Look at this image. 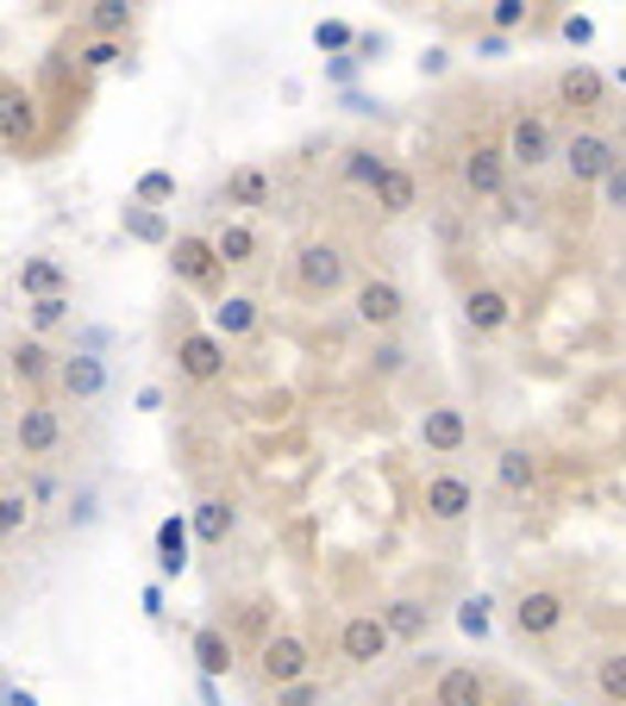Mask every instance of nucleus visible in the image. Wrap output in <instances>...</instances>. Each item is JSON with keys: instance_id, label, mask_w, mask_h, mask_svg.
<instances>
[{"instance_id": "f257e3e1", "label": "nucleus", "mask_w": 626, "mask_h": 706, "mask_svg": "<svg viewBox=\"0 0 626 706\" xmlns=\"http://www.w3.org/2000/svg\"><path fill=\"white\" fill-rule=\"evenodd\" d=\"M558 163H564V182H570V188H602V182L620 170L626 156H620V144H614L602 126H576V132L564 138V156H558Z\"/></svg>"}, {"instance_id": "f03ea898", "label": "nucleus", "mask_w": 626, "mask_h": 706, "mask_svg": "<svg viewBox=\"0 0 626 706\" xmlns=\"http://www.w3.org/2000/svg\"><path fill=\"white\" fill-rule=\"evenodd\" d=\"M345 282H352V257H345V245H333V238H307V245H294V287H301V294L333 301Z\"/></svg>"}, {"instance_id": "7ed1b4c3", "label": "nucleus", "mask_w": 626, "mask_h": 706, "mask_svg": "<svg viewBox=\"0 0 626 706\" xmlns=\"http://www.w3.org/2000/svg\"><path fill=\"white\" fill-rule=\"evenodd\" d=\"M501 151H508L514 170L539 175L546 163H558V156H564V144H558V132H551L546 113H527V107H520V113L508 119V138H501Z\"/></svg>"}, {"instance_id": "20e7f679", "label": "nucleus", "mask_w": 626, "mask_h": 706, "mask_svg": "<svg viewBox=\"0 0 626 706\" xmlns=\"http://www.w3.org/2000/svg\"><path fill=\"white\" fill-rule=\"evenodd\" d=\"M352 313L364 332H376V338H389L395 325L408 319V294H401V282H389V275H370V282L352 287Z\"/></svg>"}, {"instance_id": "39448f33", "label": "nucleus", "mask_w": 626, "mask_h": 706, "mask_svg": "<svg viewBox=\"0 0 626 706\" xmlns=\"http://www.w3.org/2000/svg\"><path fill=\"white\" fill-rule=\"evenodd\" d=\"M389 650H395V631L382 612H345V626H338V656H345V663L376 669Z\"/></svg>"}, {"instance_id": "423d86ee", "label": "nucleus", "mask_w": 626, "mask_h": 706, "mask_svg": "<svg viewBox=\"0 0 626 706\" xmlns=\"http://www.w3.org/2000/svg\"><path fill=\"white\" fill-rule=\"evenodd\" d=\"M457 175H464L470 200H508V175H514V163H508V151H501V144L476 138V144L464 151V163H457Z\"/></svg>"}, {"instance_id": "0eeeda50", "label": "nucleus", "mask_w": 626, "mask_h": 706, "mask_svg": "<svg viewBox=\"0 0 626 706\" xmlns=\"http://www.w3.org/2000/svg\"><path fill=\"white\" fill-rule=\"evenodd\" d=\"M257 675H263V687H294V682H307L313 675V650L307 638H294V631H276L270 644L257 650Z\"/></svg>"}, {"instance_id": "6e6552de", "label": "nucleus", "mask_w": 626, "mask_h": 706, "mask_svg": "<svg viewBox=\"0 0 626 706\" xmlns=\"http://www.w3.org/2000/svg\"><path fill=\"white\" fill-rule=\"evenodd\" d=\"M420 513H427V525H464V519L476 513V488H470L457 469H439V476H427V488H420Z\"/></svg>"}, {"instance_id": "1a4fd4ad", "label": "nucleus", "mask_w": 626, "mask_h": 706, "mask_svg": "<svg viewBox=\"0 0 626 706\" xmlns=\"http://www.w3.org/2000/svg\"><path fill=\"white\" fill-rule=\"evenodd\" d=\"M508 619H514L520 638H558L564 619H570V600L558 588H520L514 594V607H508Z\"/></svg>"}, {"instance_id": "9d476101", "label": "nucleus", "mask_w": 626, "mask_h": 706, "mask_svg": "<svg viewBox=\"0 0 626 706\" xmlns=\"http://www.w3.org/2000/svg\"><path fill=\"white\" fill-rule=\"evenodd\" d=\"M219 245L214 238H201V231H182L176 245H170V275H176L182 287H201V294H214L219 287Z\"/></svg>"}, {"instance_id": "9b49d317", "label": "nucleus", "mask_w": 626, "mask_h": 706, "mask_svg": "<svg viewBox=\"0 0 626 706\" xmlns=\"http://www.w3.org/2000/svg\"><path fill=\"white\" fill-rule=\"evenodd\" d=\"M176 369L195 388L226 382V338H219V332H182L176 338Z\"/></svg>"}, {"instance_id": "f8f14e48", "label": "nucleus", "mask_w": 626, "mask_h": 706, "mask_svg": "<svg viewBox=\"0 0 626 706\" xmlns=\"http://www.w3.org/2000/svg\"><path fill=\"white\" fill-rule=\"evenodd\" d=\"M413 438H420V450H427V457H457V450L470 444L464 406H451V401L427 406V413H420V425H413Z\"/></svg>"}, {"instance_id": "ddd939ff", "label": "nucleus", "mask_w": 626, "mask_h": 706, "mask_svg": "<svg viewBox=\"0 0 626 706\" xmlns=\"http://www.w3.org/2000/svg\"><path fill=\"white\" fill-rule=\"evenodd\" d=\"M13 444H20V457H51L63 444V413L51 401H32L13 413Z\"/></svg>"}, {"instance_id": "4468645a", "label": "nucleus", "mask_w": 626, "mask_h": 706, "mask_svg": "<svg viewBox=\"0 0 626 706\" xmlns=\"http://www.w3.org/2000/svg\"><path fill=\"white\" fill-rule=\"evenodd\" d=\"M464 325L476 332V338H495V332H508L514 325V294L495 282H476L464 287Z\"/></svg>"}, {"instance_id": "2eb2a0df", "label": "nucleus", "mask_w": 626, "mask_h": 706, "mask_svg": "<svg viewBox=\"0 0 626 706\" xmlns=\"http://www.w3.org/2000/svg\"><path fill=\"white\" fill-rule=\"evenodd\" d=\"M551 88H558V107H570V113H602V100H607V76L595 69V63H583V57L564 63Z\"/></svg>"}, {"instance_id": "dca6fc26", "label": "nucleus", "mask_w": 626, "mask_h": 706, "mask_svg": "<svg viewBox=\"0 0 626 706\" xmlns=\"http://www.w3.org/2000/svg\"><path fill=\"white\" fill-rule=\"evenodd\" d=\"M495 700V687L483 669H470V663H445L439 675H432V706H489Z\"/></svg>"}, {"instance_id": "f3484780", "label": "nucleus", "mask_w": 626, "mask_h": 706, "mask_svg": "<svg viewBox=\"0 0 626 706\" xmlns=\"http://www.w3.org/2000/svg\"><path fill=\"white\" fill-rule=\"evenodd\" d=\"M57 388L76 406L100 401V394H107V357H95V350H69V357H63V369H57Z\"/></svg>"}, {"instance_id": "a211bd4d", "label": "nucleus", "mask_w": 626, "mask_h": 706, "mask_svg": "<svg viewBox=\"0 0 626 706\" xmlns=\"http://www.w3.org/2000/svg\"><path fill=\"white\" fill-rule=\"evenodd\" d=\"M39 132V107L25 95L20 82H0V138H7V151H25Z\"/></svg>"}, {"instance_id": "6ab92c4d", "label": "nucleus", "mask_w": 626, "mask_h": 706, "mask_svg": "<svg viewBox=\"0 0 626 706\" xmlns=\"http://www.w3.org/2000/svg\"><path fill=\"white\" fill-rule=\"evenodd\" d=\"M188 656H195V669L201 675H233V663H238V638L226 626H195V638H188Z\"/></svg>"}, {"instance_id": "aec40b11", "label": "nucleus", "mask_w": 626, "mask_h": 706, "mask_svg": "<svg viewBox=\"0 0 626 706\" xmlns=\"http://www.w3.org/2000/svg\"><path fill=\"white\" fill-rule=\"evenodd\" d=\"M495 488L508 500H527L532 488H539V457H532L527 444H501V450H495Z\"/></svg>"}, {"instance_id": "412c9836", "label": "nucleus", "mask_w": 626, "mask_h": 706, "mask_svg": "<svg viewBox=\"0 0 626 706\" xmlns=\"http://www.w3.org/2000/svg\"><path fill=\"white\" fill-rule=\"evenodd\" d=\"M7 369H13V382H25V388H39V382H51L63 369V357L51 350L44 338H13V350H7Z\"/></svg>"}, {"instance_id": "4be33fe9", "label": "nucleus", "mask_w": 626, "mask_h": 706, "mask_svg": "<svg viewBox=\"0 0 626 706\" xmlns=\"http://www.w3.org/2000/svg\"><path fill=\"white\" fill-rule=\"evenodd\" d=\"M188 544H195V525L182 513L156 519V575H163V582H176V575L188 569Z\"/></svg>"}, {"instance_id": "5701e85b", "label": "nucleus", "mask_w": 626, "mask_h": 706, "mask_svg": "<svg viewBox=\"0 0 626 706\" xmlns=\"http://www.w3.org/2000/svg\"><path fill=\"white\" fill-rule=\"evenodd\" d=\"M376 612L389 619L395 644H427V631H432V600H420V594H395L389 607H376Z\"/></svg>"}, {"instance_id": "b1692460", "label": "nucleus", "mask_w": 626, "mask_h": 706, "mask_svg": "<svg viewBox=\"0 0 626 706\" xmlns=\"http://www.w3.org/2000/svg\"><path fill=\"white\" fill-rule=\"evenodd\" d=\"M270 200H276V182H270V170H263V163H238V170L226 175V207L263 213Z\"/></svg>"}, {"instance_id": "393cba45", "label": "nucleus", "mask_w": 626, "mask_h": 706, "mask_svg": "<svg viewBox=\"0 0 626 706\" xmlns=\"http://www.w3.org/2000/svg\"><path fill=\"white\" fill-rule=\"evenodd\" d=\"M188 525H195L201 544H226V537L238 532V507L226 495H201L195 507H188Z\"/></svg>"}, {"instance_id": "a878e982", "label": "nucleus", "mask_w": 626, "mask_h": 706, "mask_svg": "<svg viewBox=\"0 0 626 706\" xmlns=\"http://www.w3.org/2000/svg\"><path fill=\"white\" fill-rule=\"evenodd\" d=\"M370 200H376V213H382V219H408V213L420 207V175L395 163V170L382 175V182H376Z\"/></svg>"}, {"instance_id": "bb28decb", "label": "nucleus", "mask_w": 626, "mask_h": 706, "mask_svg": "<svg viewBox=\"0 0 626 706\" xmlns=\"http://www.w3.org/2000/svg\"><path fill=\"white\" fill-rule=\"evenodd\" d=\"M13 287H20L25 301H44V294H69V269H63L57 257H25V263L13 269Z\"/></svg>"}, {"instance_id": "cd10ccee", "label": "nucleus", "mask_w": 626, "mask_h": 706, "mask_svg": "<svg viewBox=\"0 0 626 706\" xmlns=\"http://www.w3.org/2000/svg\"><path fill=\"white\" fill-rule=\"evenodd\" d=\"M219 245V263L226 269H251L257 257H263V238H257V226H245V219H226V226L214 231Z\"/></svg>"}, {"instance_id": "c85d7f7f", "label": "nucleus", "mask_w": 626, "mask_h": 706, "mask_svg": "<svg viewBox=\"0 0 626 706\" xmlns=\"http://www.w3.org/2000/svg\"><path fill=\"white\" fill-rule=\"evenodd\" d=\"M389 170L395 163L376 151V144H345V156H338V175H345L352 188H370V194H376V182H382Z\"/></svg>"}, {"instance_id": "c756f323", "label": "nucleus", "mask_w": 626, "mask_h": 706, "mask_svg": "<svg viewBox=\"0 0 626 706\" xmlns=\"http://www.w3.org/2000/svg\"><path fill=\"white\" fill-rule=\"evenodd\" d=\"M257 325H263V306H257L251 294H226V301L214 306V332L226 344H233V338H251Z\"/></svg>"}, {"instance_id": "7c9ffc66", "label": "nucleus", "mask_w": 626, "mask_h": 706, "mask_svg": "<svg viewBox=\"0 0 626 706\" xmlns=\"http://www.w3.org/2000/svg\"><path fill=\"white\" fill-rule=\"evenodd\" d=\"M138 25V13L126 7V0H95L88 7V39H107V44H119L126 32Z\"/></svg>"}, {"instance_id": "2f4dec72", "label": "nucleus", "mask_w": 626, "mask_h": 706, "mask_svg": "<svg viewBox=\"0 0 626 706\" xmlns=\"http://www.w3.org/2000/svg\"><path fill=\"white\" fill-rule=\"evenodd\" d=\"M119 226H126V238H138V245H176V238H170V226H163V213H156V207H138V200H126V207H119Z\"/></svg>"}, {"instance_id": "473e14b6", "label": "nucleus", "mask_w": 626, "mask_h": 706, "mask_svg": "<svg viewBox=\"0 0 626 706\" xmlns=\"http://www.w3.org/2000/svg\"><path fill=\"white\" fill-rule=\"evenodd\" d=\"M595 694L607 706H626V650H602L595 656Z\"/></svg>"}, {"instance_id": "72a5a7b5", "label": "nucleus", "mask_w": 626, "mask_h": 706, "mask_svg": "<svg viewBox=\"0 0 626 706\" xmlns=\"http://www.w3.org/2000/svg\"><path fill=\"white\" fill-rule=\"evenodd\" d=\"M451 619H457V631H464V638H476V644H483V638L495 631V600H489V594H464Z\"/></svg>"}, {"instance_id": "f704fd0d", "label": "nucleus", "mask_w": 626, "mask_h": 706, "mask_svg": "<svg viewBox=\"0 0 626 706\" xmlns=\"http://www.w3.org/2000/svg\"><path fill=\"white\" fill-rule=\"evenodd\" d=\"M276 631H282V626H276V607H270V600H245V607H238V638H251V644L263 650Z\"/></svg>"}, {"instance_id": "c9c22d12", "label": "nucleus", "mask_w": 626, "mask_h": 706, "mask_svg": "<svg viewBox=\"0 0 626 706\" xmlns=\"http://www.w3.org/2000/svg\"><path fill=\"white\" fill-rule=\"evenodd\" d=\"M357 39H364V32H357V25H345V20H320V25H313V44H320L326 57H345V51H357Z\"/></svg>"}, {"instance_id": "e433bc0d", "label": "nucleus", "mask_w": 626, "mask_h": 706, "mask_svg": "<svg viewBox=\"0 0 626 706\" xmlns=\"http://www.w3.org/2000/svg\"><path fill=\"white\" fill-rule=\"evenodd\" d=\"M25 525H32V495L7 488V495H0V532H7V537H20Z\"/></svg>"}, {"instance_id": "4c0bfd02", "label": "nucleus", "mask_w": 626, "mask_h": 706, "mask_svg": "<svg viewBox=\"0 0 626 706\" xmlns=\"http://www.w3.org/2000/svg\"><path fill=\"white\" fill-rule=\"evenodd\" d=\"M69 313H76V301H69V294H44V301H32V332H57Z\"/></svg>"}, {"instance_id": "58836bf2", "label": "nucleus", "mask_w": 626, "mask_h": 706, "mask_svg": "<svg viewBox=\"0 0 626 706\" xmlns=\"http://www.w3.org/2000/svg\"><path fill=\"white\" fill-rule=\"evenodd\" d=\"M63 519H69V532H88V525L100 519V495H95V488H76L69 507H63Z\"/></svg>"}, {"instance_id": "ea45409f", "label": "nucleus", "mask_w": 626, "mask_h": 706, "mask_svg": "<svg viewBox=\"0 0 626 706\" xmlns=\"http://www.w3.org/2000/svg\"><path fill=\"white\" fill-rule=\"evenodd\" d=\"M119 57H126V44H107V39H88V44H82V69H88V76H107Z\"/></svg>"}, {"instance_id": "a19ab883", "label": "nucleus", "mask_w": 626, "mask_h": 706, "mask_svg": "<svg viewBox=\"0 0 626 706\" xmlns=\"http://www.w3.org/2000/svg\"><path fill=\"white\" fill-rule=\"evenodd\" d=\"M370 369L376 376H401V369H408V350H401L395 338H376L370 344Z\"/></svg>"}, {"instance_id": "79ce46f5", "label": "nucleus", "mask_w": 626, "mask_h": 706, "mask_svg": "<svg viewBox=\"0 0 626 706\" xmlns=\"http://www.w3.org/2000/svg\"><path fill=\"white\" fill-rule=\"evenodd\" d=\"M144 200H176V175H170V170H144V175H138V207H144Z\"/></svg>"}, {"instance_id": "37998d69", "label": "nucleus", "mask_w": 626, "mask_h": 706, "mask_svg": "<svg viewBox=\"0 0 626 706\" xmlns=\"http://www.w3.org/2000/svg\"><path fill=\"white\" fill-rule=\"evenodd\" d=\"M270 706H326V687L307 675V682H294V687H276V700H270Z\"/></svg>"}, {"instance_id": "c03bdc74", "label": "nucleus", "mask_w": 626, "mask_h": 706, "mask_svg": "<svg viewBox=\"0 0 626 706\" xmlns=\"http://www.w3.org/2000/svg\"><path fill=\"white\" fill-rule=\"evenodd\" d=\"M520 20H527V0H495V7H489V25L501 32V39H508Z\"/></svg>"}, {"instance_id": "a18cd8bd", "label": "nucleus", "mask_w": 626, "mask_h": 706, "mask_svg": "<svg viewBox=\"0 0 626 706\" xmlns=\"http://www.w3.org/2000/svg\"><path fill=\"white\" fill-rule=\"evenodd\" d=\"M558 32H564V44H576V51H583V44H595V20H589V13H564V20H558Z\"/></svg>"}, {"instance_id": "49530a36", "label": "nucleus", "mask_w": 626, "mask_h": 706, "mask_svg": "<svg viewBox=\"0 0 626 706\" xmlns=\"http://www.w3.org/2000/svg\"><path fill=\"white\" fill-rule=\"evenodd\" d=\"M602 200H607L614 213H626V163H620V170H614V175L602 182Z\"/></svg>"}, {"instance_id": "de8ad7c7", "label": "nucleus", "mask_w": 626, "mask_h": 706, "mask_svg": "<svg viewBox=\"0 0 626 706\" xmlns=\"http://www.w3.org/2000/svg\"><path fill=\"white\" fill-rule=\"evenodd\" d=\"M382 51H389V39H382V32H364V39H357V63H376Z\"/></svg>"}, {"instance_id": "09e8293b", "label": "nucleus", "mask_w": 626, "mask_h": 706, "mask_svg": "<svg viewBox=\"0 0 626 706\" xmlns=\"http://www.w3.org/2000/svg\"><path fill=\"white\" fill-rule=\"evenodd\" d=\"M445 69H451V57L439 51V44H432V51H420V76H445Z\"/></svg>"}, {"instance_id": "8fccbe9b", "label": "nucleus", "mask_w": 626, "mask_h": 706, "mask_svg": "<svg viewBox=\"0 0 626 706\" xmlns=\"http://www.w3.org/2000/svg\"><path fill=\"white\" fill-rule=\"evenodd\" d=\"M25 495H32V507H44V500H57V481H51V476H32V488H25Z\"/></svg>"}, {"instance_id": "3c124183", "label": "nucleus", "mask_w": 626, "mask_h": 706, "mask_svg": "<svg viewBox=\"0 0 626 706\" xmlns=\"http://www.w3.org/2000/svg\"><path fill=\"white\" fill-rule=\"evenodd\" d=\"M138 607L151 612V619H163V582H151V588L138 594Z\"/></svg>"}, {"instance_id": "603ef678", "label": "nucleus", "mask_w": 626, "mask_h": 706, "mask_svg": "<svg viewBox=\"0 0 626 706\" xmlns=\"http://www.w3.org/2000/svg\"><path fill=\"white\" fill-rule=\"evenodd\" d=\"M489 706H539V700H532L527 687H508V694H495V700H489Z\"/></svg>"}, {"instance_id": "864d4df0", "label": "nucleus", "mask_w": 626, "mask_h": 706, "mask_svg": "<svg viewBox=\"0 0 626 706\" xmlns=\"http://www.w3.org/2000/svg\"><path fill=\"white\" fill-rule=\"evenodd\" d=\"M195 694H201V706H219V682H214V675H201Z\"/></svg>"}, {"instance_id": "5fc2aeb1", "label": "nucleus", "mask_w": 626, "mask_h": 706, "mask_svg": "<svg viewBox=\"0 0 626 706\" xmlns=\"http://www.w3.org/2000/svg\"><path fill=\"white\" fill-rule=\"evenodd\" d=\"M7 706H39V694L32 687H7Z\"/></svg>"}, {"instance_id": "6e6d98bb", "label": "nucleus", "mask_w": 626, "mask_h": 706, "mask_svg": "<svg viewBox=\"0 0 626 706\" xmlns=\"http://www.w3.org/2000/svg\"><path fill=\"white\" fill-rule=\"evenodd\" d=\"M389 706H401V700H389Z\"/></svg>"}]
</instances>
